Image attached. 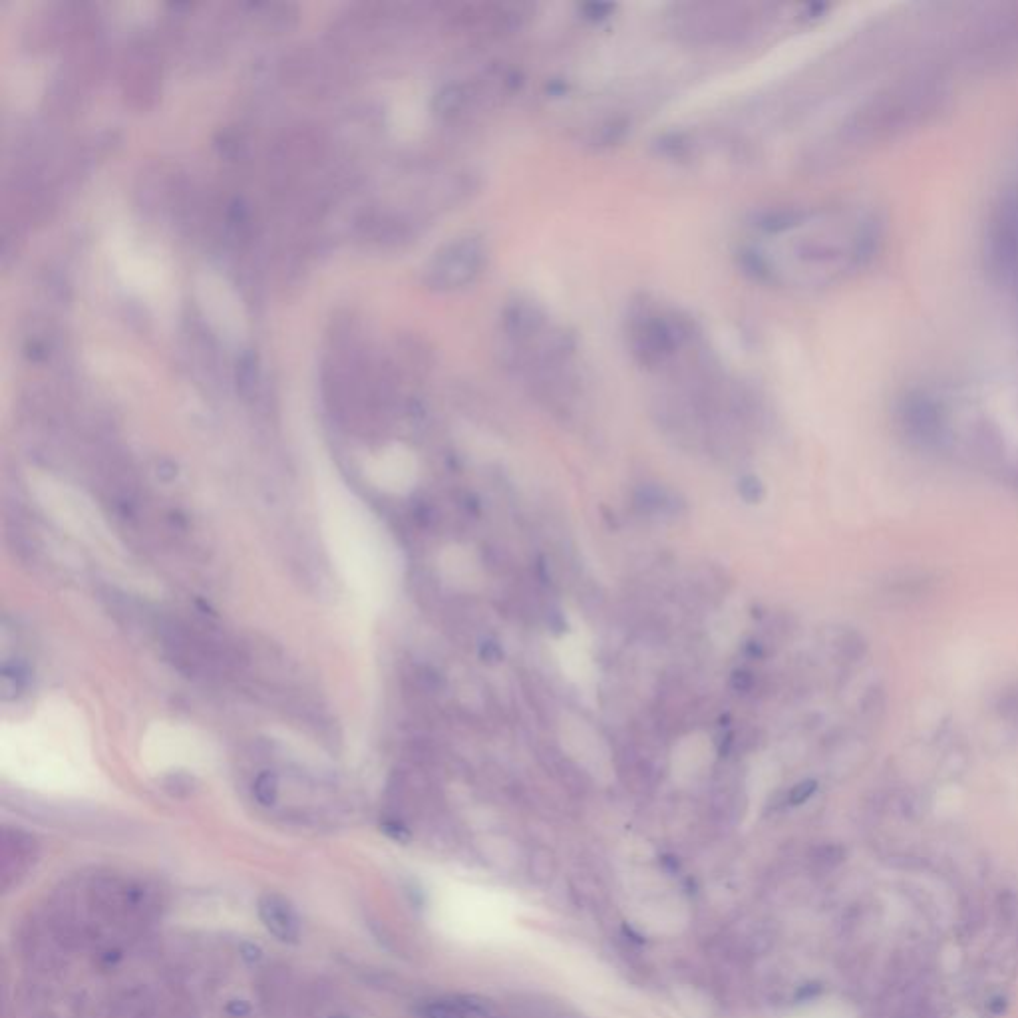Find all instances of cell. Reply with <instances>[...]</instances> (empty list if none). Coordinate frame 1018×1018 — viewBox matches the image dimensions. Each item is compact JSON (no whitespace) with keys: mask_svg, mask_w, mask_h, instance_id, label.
<instances>
[{"mask_svg":"<svg viewBox=\"0 0 1018 1018\" xmlns=\"http://www.w3.org/2000/svg\"><path fill=\"white\" fill-rule=\"evenodd\" d=\"M774 253L748 251L746 267L766 281L826 287L865 269L881 245V221L863 207L780 209L756 223Z\"/></svg>","mask_w":1018,"mask_h":1018,"instance_id":"obj_1","label":"cell"},{"mask_svg":"<svg viewBox=\"0 0 1018 1018\" xmlns=\"http://www.w3.org/2000/svg\"><path fill=\"white\" fill-rule=\"evenodd\" d=\"M947 98L949 90L939 74L921 72L895 80L849 114L840 130V146L863 148L893 140L937 116Z\"/></svg>","mask_w":1018,"mask_h":1018,"instance_id":"obj_2","label":"cell"},{"mask_svg":"<svg viewBox=\"0 0 1018 1018\" xmlns=\"http://www.w3.org/2000/svg\"><path fill=\"white\" fill-rule=\"evenodd\" d=\"M627 337L641 366L663 368L692 340V333L679 317L663 315L651 305H641L629 317Z\"/></svg>","mask_w":1018,"mask_h":1018,"instance_id":"obj_3","label":"cell"},{"mask_svg":"<svg viewBox=\"0 0 1018 1018\" xmlns=\"http://www.w3.org/2000/svg\"><path fill=\"white\" fill-rule=\"evenodd\" d=\"M488 251L478 235H464L434 253L422 273V283L436 293H452L472 285L486 267Z\"/></svg>","mask_w":1018,"mask_h":1018,"instance_id":"obj_4","label":"cell"},{"mask_svg":"<svg viewBox=\"0 0 1018 1018\" xmlns=\"http://www.w3.org/2000/svg\"><path fill=\"white\" fill-rule=\"evenodd\" d=\"M985 257L991 275L1011 287L1018 273V191H1007L993 209Z\"/></svg>","mask_w":1018,"mask_h":1018,"instance_id":"obj_5","label":"cell"},{"mask_svg":"<svg viewBox=\"0 0 1018 1018\" xmlns=\"http://www.w3.org/2000/svg\"><path fill=\"white\" fill-rule=\"evenodd\" d=\"M122 94L136 110H148L162 92V58L150 40L130 46L122 62Z\"/></svg>","mask_w":1018,"mask_h":1018,"instance_id":"obj_6","label":"cell"},{"mask_svg":"<svg viewBox=\"0 0 1018 1018\" xmlns=\"http://www.w3.org/2000/svg\"><path fill=\"white\" fill-rule=\"evenodd\" d=\"M679 30L686 32L690 38L710 40L712 36H728L744 30L746 16L738 6H722V4H696L686 6V12L677 16Z\"/></svg>","mask_w":1018,"mask_h":1018,"instance_id":"obj_7","label":"cell"},{"mask_svg":"<svg viewBox=\"0 0 1018 1018\" xmlns=\"http://www.w3.org/2000/svg\"><path fill=\"white\" fill-rule=\"evenodd\" d=\"M259 917L265 929L283 943H297L301 939V919L295 907L279 893H263L259 897Z\"/></svg>","mask_w":1018,"mask_h":1018,"instance_id":"obj_8","label":"cell"},{"mask_svg":"<svg viewBox=\"0 0 1018 1018\" xmlns=\"http://www.w3.org/2000/svg\"><path fill=\"white\" fill-rule=\"evenodd\" d=\"M255 24L269 34H287L299 24V8L289 2H263L243 6Z\"/></svg>","mask_w":1018,"mask_h":1018,"instance_id":"obj_9","label":"cell"},{"mask_svg":"<svg viewBox=\"0 0 1018 1018\" xmlns=\"http://www.w3.org/2000/svg\"><path fill=\"white\" fill-rule=\"evenodd\" d=\"M474 92L464 84H448L434 98V114L442 120H454L462 116L474 102Z\"/></svg>","mask_w":1018,"mask_h":1018,"instance_id":"obj_10","label":"cell"},{"mask_svg":"<svg viewBox=\"0 0 1018 1018\" xmlns=\"http://www.w3.org/2000/svg\"><path fill=\"white\" fill-rule=\"evenodd\" d=\"M259 382H261L259 356L253 350H245L237 358V364H235V384H237V390H239V394L245 400H251V398H255V394L259 390Z\"/></svg>","mask_w":1018,"mask_h":1018,"instance_id":"obj_11","label":"cell"},{"mask_svg":"<svg viewBox=\"0 0 1018 1018\" xmlns=\"http://www.w3.org/2000/svg\"><path fill=\"white\" fill-rule=\"evenodd\" d=\"M213 144H215L217 154L227 162H241L247 156V148H249L245 132L237 126L221 128L217 132Z\"/></svg>","mask_w":1018,"mask_h":1018,"instance_id":"obj_12","label":"cell"},{"mask_svg":"<svg viewBox=\"0 0 1018 1018\" xmlns=\"http://www.w3.org/2000/svg\"><path fill=\"white\" fill-rule=\"evenodd\" d=\"M836 647H838L840 655L849 663H857L869 653L867 639L855 629H844L836 639Z\"/></svg>","mask_w":1018,"mask_h":1018,"instance_id":"obj_13","label":"cell"},{"mask_svg":"<svg viewBox=\"0 0 1018 1018\" xmlns=\"http://www.w3.org/2000/svg\"><path fill=\"white\" fill-rule=\"evenodd\" d=\"M887 706V694L881 686H871L865 696L861 698V712L869 718H877L885 712Z\"/></svg>","mask_w":1018,"mask_h":1018,"instance_id":"obj_14","label":"cell"},{"mask_svg":"<svg viewBox=\"0 0 1018 1018\" xmlns=\"http://www.w3.org/2000/svg\"><path fill=\"white\" fill-rule=\"evenodd\" d=\"M738 494L746 504H760L766 496V490H764V484L760 482V478L744 476L738 482Z\"/></svg>","mask_w":1018,"mask_h":1018,"instance_id":"obj_15","label":"cell"},{"mask_svg":"<svg viewBox=\"0 0 1018 1018\" xmlns=\"http://www.w3.org/2000/svg\"><path fill=\"white\" fill-rule=\"evenodd\" d=\"M818 792V782L816 780H804L800 784H796L790 794H788V802L790 806H802L806 804L814 794Z\"/></svg>","mask_w":1018,"mask_h":1018,"instance_id":"obj_16","label":"cell"},{"mask_svg":"<svg viewBox=\"0 0 1018 1018\" xmlns=\"http://www.w3.org/2000/svg\"><path fill=\"white\" fill-rule=\"evenodd\" d=\"M999 911L1005 921H1013L1018 913V899L1015 893L1005 891L999 895Z\"/></svg>","mask_w":1018,"mask_h":1018,"instance_id":"obj_17","label":"cell"},{"mask_svg":"<svg viewBox=\"0 0 1018 1018\" xmlns=\"http://www.w3.org/2000/svg\"><path fill=\"white\" fill-rule=\"evenodd\" d=\"M480 657L484 663L488 665H498L502 659H504V649L496 643V641H486L482 647H480Z\"/></svg>","mask_w":1018,"mask_h":1018,"instance_id":"obj_18","label":"cell"},{"mask_svg":"<svg viewBox=\"0 0 1018 1018\" xmlns=\"http://www.w3.org/2000/svg\"><path fill=\"white\" fill-rule=\"evenodd\" d=\"M730 686H732L736 692L746 694V692H750V690L754 688V675H752L750 671H744V669L734 671V673H732V679H730Z\"/></svg>","mask_w":1018,"mask_h":1018,"instance_id":"obj_19","label":"cell"},{"mask_svg":"<svg viewBox=\"0 0 1018 1018\" xmlns=\"http://www.w3.org/2000/svg\"><path fill=\"white\" fill-rule=\"evenodd\" d=\"M1007 1007H1009V1003H1007V999H1005L1003 995L993 997V999H989V1003H987V1011H989L993 1017H1001V1015H1005Z\"/></svg>","mask_w":1018,"mask_h":1018,"instance_id":"obj_20","label":"cell"},{"mask_svg":"<svg viewBox=\"0 0 1018 1018\" xmlns=\"http://www.w3.org/2000/svg\"><path fill=\"white\" fill-rule=\"evenodd\" d=\"M746 651H748V655H750L752 659H760V657L764 655V651H762V645H760V643H748V645H746Z\"/></svg>","mask_w":1018,"mask_h":1018,"instance_id":"obj_21","label":"cell"},{"mask_svg":"<svg viewBox=\"0 0 1018 1018\" xmlns=\"http://www.w3.org/2000/svg\"><path fill=\"white\" fill-rule=\"evenodd\" d=\"M1011 289H1013V291H1015V293H1017V299H1018V273H1017V277H1015V281H1013V285H1011Z\"/></svg>","mask_w":1018,"mask_h":1018,"instance_id":"obj_22","label":"cell"}]
</instances>
